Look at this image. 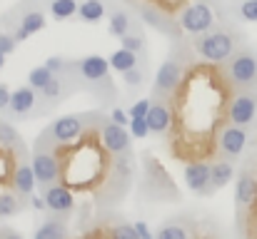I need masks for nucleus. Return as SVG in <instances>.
I'll list each match as a JSON object with an SVG mask.
<instances>
[{
  "mask_svg": "<svg viewBox=\"0 0 257 239\" xmlns=\"http://www.w3.org/2000/svg\"><path fill=\"white\" fill-rule=\"evenodd\" d=\"M240 43H242L240 33L232 30V28H225V25H215L212 30L190 38V45H192L195 55L205 63H212V65L227 63L240 50Z\"/></svg>",
  "mask_w": 257,
  "mask_h": 239,
  "instance_id": "39448f33",
  "label": "nucleus"
},
{
  "mask_svg": "<svg viewBox=\"0 0 257 239\" xmlns=\"http://www.w3.org/2000/svg\"><path fill=\"white\" fill-rule=\"evenodd\" d=\"M25 209H28V204H25V199H23L18 192H13L10 187H8V189H0V219L18 217V214L25 212Z\"/></svg>",
  "mask_w": 257,
  "mask_h": 239,
  "instance_id": "cd10ccee",
  "label": "nucleus"
},
{
  "mask_svg": "<svg viewBox=\"0 0 257 239\" xmlns=\"http://www.w3.org/2000/svg\"><path fill=\"white\" fill-rule=\"evenodd\" d=\"M40 192H43L48 214H55V217H63V219H70L73 217V212L78 207V197H75V192L68 184L55 182V184H50V187H45Z\"/></svg>",
  "mask_w": 257,
  "mask_h": 239,
  "instance_id": "dca6fc26",
  "label": "nucleus"
},
{
  "mask_svg": "<svg viewBox=\"0 0 257 239\" xmlns=\"http://www.w3.org/2000/svg\"><path fill=\"white\" fill-rule=\"evenodd\" d=\"M45 13H48V10H45V3L20 0L18 5H13L8 13L0 15V25H5V28L13 33V38L18 40V45H20V43H25L30 35H35V33H40V30L45 28V23H48Z\"/></svg>",
  "mask_w": 257,
  "mask_h": 239,
  "instance_id": "423d86ee",
  "label": "nucleus"
},
{
  "mask_svg": "<svg viewBox=\"0 0 257 239\" xmlns=\"http://www.w3.org/2000/svg\"><path fill=\"white\" fill-rule=\"evenodd\" d=\"M0 239H25L18 229L8 227V224H0Z\"/></svg>",
  "mask_w": 257,
  "mask_h": 239,
  "instance_id": "c03bdc74",
  "label": "nucleus"
},
{
  "mask_svg": "<svg viewBox=\"0 0 257 239\" xmlns=\"http://www.w3.org/2000/svg\"><path fill=\"white\" fill-rule=\"evenodd\" d=\"M0 147L28 155V150H25V142H23L20 132H18V130L13 127V122H10V120H5L3 115H0Z\"/></svg>",
  "mask_w": 257,
  "mask_h": 239,
  "instance_id": "c756f323",
  "label": "nucleus"
},
{
  "mask_svg": "<svg viewBox=\"0 0 257 239\" xmlns=\"http://www.w3.org/2000/svg\"><path fill=\"white\" fill-rule=\"evenodd\" d=\"M107 229H110V237H112V239H138L135 224H130V222H122V219L107 222Z\"/></svg>",
  "mask_w": 257,
  "mask_h": 239,
  "instance_id": "f704fd0d",
  "label": "nucleus"
},
{
  "mask_svg": "<svg viewBox=\"0 0 257 239\" xmlns=\"http://www.w3.org/2000/svg\"><path fill=\"white\" fill-rule=\"evenodd\" d=\"M192 239H207V237H200V234H197V224H195V232H192Z\"/></svg>",
  "mask_w": 257,
  "mask_h": 239,
  "instance_id": "a18cd8bd",
  "label": "nucleus"
},
{
  "mask_svg": "<svg viewBox=\"0 0 257 239\" xmlns=\"http://www.w3.org/2000/svg\"><path fill=\"white\" fill-rule=\"evenodd\" d=\"M95 117V110L92 112H73V115H63L58 120H53L38 137H35V145L33 147H55V145H70L75 142L85 127L92 122Z\"/></svg>",
  "mask_w": 257,
  "mask_h": 239,
  "instance_id": "6e6552de",
  "label": "nucleus"
},
{
  "mask_svg": "<svg viewBox=\"0 0 257 239\" xmlns=\"http://www.w3.org/2000/svg\"><path fill=\"white\" fill-rule=\"evenodd\" d=\"M247 140H250V132L247 127H240V125H225L217 135V157L230 159V162H237L242 157V152L247 150Z\"/></svg>",
  "mask_w": 257,
  "mask_h": 239,
  "instance_id": "f3484780",
  "label": "nucleus"
},
{
  "mask_svg": "<svg viewBox=\"0 0 257 239\" xmlns=\"http://www.w3.org/2000/svg\"><path fill=\"white\" fill-rule=\"evenodd\" d=\"M112 5H115L112 0H80L78 20H83L87 25H95V23H100L102 18H107V13H110Z\"/></svg>",
  "mask_w": 257,
  "mask_h": 239,
  "instance_id": "393cba45",
  "label": "nucleus"
},
{
  "mask_svg": "<svg viewBox=\"0 0 257 239\" xmlns=\"http://www.w3.org/2000/svg\"><path fill=\"white\" fill-rule=\"evenodd\" d=\"M100 137L102 145L115 155V157H133V135L127 127L115 125L105 112L100 115Z\"/></svg>",
  "mask_w": 257,
  "mask_h": 239,
  "instance_id": "f8f14e48",
  "label": "nucleus"
},
{
  "mask_svg": "<svg viewBox=\"0 0 257 239\" xmlns=\"http://www.w3.org/2000/svg\"><path fill=\"white\" fill-rule=\"evenodd\" d=\"M222 70L235 90H257V55L252 48H240L227 63H222Z\"/></svg>",
  "mask_w": 257,
  "mask_h": 239,
  "instance_id": "1a4fd4ad",
  "label": "nucleus"
},
{
  "mask_svg": "<svg viewBox=\"0 0 257 239\" xmlns=\"http://www.w3.org/2000/svg\"><path fill=\"white\" fill-rule=\"evenodd\" d=\"M148 127H150V135L158 137V140H165L168 132L172 127V107L170 100H153L150 105V112H148Z\"/></svg>",
  "mask_w": 257,
  "mask_h": 239,
  "instance_id": "a211bd4d",
  "label": "nucleus"
},
{
  "mask_svg": "<svg viewBox=\"0 0 257 239\" xmlns=\"http://www.w3.org/2000/svg\"><path fill=\"white\" fill-rule=\"evenodd\" d=\"M45 110H43V102H40V95L30 87V85H20L10 92V102H8V110L3 112L5 120H33V117H43Z\"/></svg>",
  "mask_w": 257,
  "mask_h": 239,
  "instance_id": "9b49d317",
  "label": "nucleus"
},
{
  "mask_svg": "<svg viewBox=\"0 0 257 239\" xmlns=\"http://www.w3.org/2000/svg\"><path fill=\"white\" fill-rule=\"evenodd\" d=\"M133 140H145L150 137V127H148V120L145 117H130V125H127Z\"/></svg>",
  "mask_w": 257,
  "mask_h": 239,
  "instance_id": "c9c22d12",
  "label": "nucleus"
},
{
  "mask_svg": "<svg viewBox=\"0 0 257 239\" xmlns=\"http://www.w3.org/2000/svg\"><path fill=\"white\" fill-rule=\"evenodd\" d=\"M150 105H153V97H140V100H135V102L127 107V115H130V117H148Z\"/></svg>",
  "mask_w": 257,
  "mask_h": 239,
  "instance_id": "58836bf2",
  "label": "nucleus"
},
{
  "mask_svg": "<svg viewBox=\"0 0 257 239\" xmlns=\"http://www.w3.org/2000/svg\"><path fill=\"white\" fill-rule=\"evenodd\" d=\"M30 167L35 172V179H38L40 189L60 182V159H58V155L50 147H33Z\"/></svg>",
  "mask_w": 257,
  "mask_h": 239,
  "instance_id": "4468645a",
  "label": "nucleus"
},
{
  "mask_svg": "<svg viewBox=\"0 0 257 239\" xmlns=\"http://www.w3.org/2000/svg\"><path fill=\"white\" fill-rule=\"evenodd\" d=\"M68 222H70V219H63V217L50 214L45 222L35 224L33 239H70V227H68Z\"/></svg>",
  "mask_w": 257,
  "mask_h": 239,
  "instance_id": "412c9836",
  "label": "nucleus"
},
{
  "mask_svg": "<svg viewBox=\"0 0 257 239\" xmlns=\"http://www.w3.org/2000/svg\"><path fill=\"white\" fill-rule=\"evenodd\" d=\"M10 92H13V90H10V87H8V85H5V82L0 80V115H3V112L8 110V102H10Z\"/></svg>",
  "mask_w": 257,
  "mask_h": 239,
  "instance_id": "37998d69",
  "label": "nucleus"
},
{
  "mask_svg": "<svg viewBox=\"0 0 257 239\" xmlns=\"http://www.w3.org/2000/svg\"><path fill=\"white\" fill-rule=\"evenodd\" d=\"M107 63H110V68L115 70V73H127V70H133L135 65H140V63H148V58H140V55H135L133 50H127V48H117L115 53H110V58H107Z\"/></svg>",
  "mask_w": 257,
  "mask_h": 239,
  "instance_id": "a878e982",
  "label": "nucleus"
},
{
  "mask_svg": "<svg viewBox=\"0 0 257 239\" xmlns=\"http://www.w3.org/2000/svg\"><path fill=\"white\" fill-rule=\"evenodd\" d=\"M100 110H95L92 122L85 132L70 145L50 147L60 159V182L68 184L75 197H87V207L80 209V227L90 224V207H97L102 214L125 199L133 177V157H115L100 137Z\"/></svg>",
  "mask_w": 257,
  "mask_h": 239,
  "instance_id": "f03ea898",
  "label": "nucleus"
},
{
  "mask_svg": "<svg viewBox=\"0 0 257 239\" xmlns=\"http://www.w3.org/2000/svg\"><path fill=\"white\" fill-rule=\"evenodd\" d=\"M15 48H18V40L13 38V33H10L5 25H0V53L8 58V55L15 53Z\"/></svg>",
  "mask_w": 257,
  "mask_h": 239,
  "instance_id": "4c0bfd02",
  "label": "nucleus"
},
{
  "mask_svg": "<svg viewBox=\"0 0 257 239\" xmlns=\"http://www.w3.org/2000/svg\"><path fill=\"white\" fill-rule=\"evenodd\" d=\"M257 197V177L250 169H242L237 174V182H235V204L237 209L240 207H250Z\"/></svg>",
  "mask_w": 257,
  "mask_h": 239,
  "instance_id": "4be33fe9",
  "label": "nucleus"
},
{
  "mask_svg": "<svg viewBox=\"0 0 257 239\" xmlns=\"http://www.w3.org/2000/svg\"><path fill=\"white\" fill-rule=\"evenodd\" d=\"M107 117H110L115 125H122V127H127V125H130V115H127V110H125V107H120V105H112Z\"/></svg>",
  "mask_w": 257,
  "mask_h": 239,
  "instance_id": "ea45409f",
  "label": "nucleus"
},
{
  "mask_svg": "<svg viewBox=\"0 0 257 239\" xmlns=\"http://www.w3.org/2000/svg\"><path fill=\"white\" fill-rule=\"evenodd\" d=\"M23 159H28V155L0 147V189H8V187H10L13 172H15V167H18Z\"/></svg>",
  "mask_w": 257,
  "mask_h": 239,
  "instance_id": "bb28decb",
  "label": "nucleus"
},
{
  "mask_svg": "<svg viewBox=\"0 0 257 239\" xmlns=\"http://www.w3.org/2000/svg\"><path fill=\"white\" fill-rule=\"evenodd\" d=\"M80 232H83V234H80V237H75V239H112L110 237V229H107V222L102 219V214H100L97 219H92L90 224L80 227Z\"/></svg>",
  "mask_w": 257,
  "mask_h": 239,
  "instance_id": "72a5a7b5",
  "label": "nucleus"
},
{
  "mask_svg": "<svg viewBox=\"0 0 257 239\" xmlns=\"http://www.w3.org/2000/svg\"><path fill=\"white\" fill-rule=\"evenodd\" d=\"M28 209H33V212H38V214H45L48 212V207H45V199H43V194H30L28 197Z\"/></svg>",
  "mask_w": 257,
  "mask_h": 239,
  "instance_id": "a19ab883",
  "label": "nucleus"
},
{
  "mask_svg": "<svg viewBox=\"0 0 257 239\" xmlns=\"http://www.w3.org/2000/svg\"><path fill=\"white\" fill-rule=\"evenodd\" d=\"M120 45L127 48V50H133L140 58H148V40H145V33L143 30H133L125 38H120Z\"/></svg>",
  "mask_w": 257,
  "mask_h": 239,
  "instance_id": "2f4dec72",
  "label": "nucleus"
},
{
  "mask_svg": "<svg viewBox=\"0 0 257 239\" xmlns=\"http://www.w3.org/2000/svg\"><path fill=\"white\" fill-rule=\"evenodd\" d=\"M172 40L175 43L170 48V55H168V60H163V65L158 68L155 80H153V90H150L153 100H170V95L177 90V85L185 78L187 65L197 58L192 45H190V40H185L180 35L172 38Z\"/></svg>",
  "mask_w": 257,
  "mask_h": 239,
  "instance_id": "20e7f679",
  "label": "nucleus"
},
{
  "mask_svg": "<svg viewBox=\"0 0 257 239\" xmlns=\"http://www.w3.org/2000/svg\"><path fill=\"white\" fill-rule=\"evenodd\" d=\"M43 3H45L48 15L58 23L73 20L78 15V8H80V0H43Z\"/></svg>",
  "mask_w": 257,
  "mask_h": 239,
  "instance_id": "c85d7f7f",
  "label": "nucleus"
},
{
  "mask_svg": "<svg viewBox=\"0 0 257 239\" xmlns=\"http://www.w3.org/2000/svg\"><path fill=\"white\" fill-rule=\"evenodd\" d=\"M215 25H217V15H215V10H212V5L207 0L187 3L177 13V28H180V33H187L190 38L192 35H202V33L212 30Z\"/></svg>",
  "mask_w": 257,
  "mask_h": 239,
  "instance_id": "9d476101",
  "label": "nucleus"
},
{
  "mask_svg": "<svg viewBox=\"0 0 257 239\" xmlns=\"http://www.w3.org/2000/svg\"><path fill=\"white\" fill-rule=\"evenodd\" d=\"M210 179H212V187L215 189H225L232 179H237V169H235V162L222 157H215L210 162Z\"/></svg>",
  "mask_w": 257,
  "mask_h": 239,
  "instance_id": "b1692460",
  "label": "nucleus"
},
{
  "mask_svg": "<svg viewBox=\"0 0 257 239\" xmlns=\"http://www.w3.org/2000/svg\"><path fill=\"white\" fill-rule=\"evenodd\" d=\"M35 187H38V179H35V172H33V167H30V162L28 159H23L18 167H15V172H13V179H10V189L13 192H18L23 199H25V204H28V197L35 192Z\"/></svg>",
  "mask_w": 257,
  "mask_h": 239,
  "instance_id": "aec40b11",
  "label": "nucleus"
},
{
  "mask_svg": "<svg viewBox=\"0 0 257 239\" xmlns=\"http://www.w3.org/2000/svg\"><path fill=\"white\" fill-rule=\"evenodd\" d=\"M122 85H125V90L127 92H140L145 85H148V63H140V65H135L133 70H127V73H122Z\"/></svg>",
  "mask_w": 257,
  "mask_h": 239,
  "instance_id": "7c9ffc66",
  "label": "nucleus"
},
{
  "mask_svg": "<svg viewBox=\"0 0 257 239\" xmlns=\"http://www.w3.org/2000/svg\"><path fill=\"white\" fill-rule=\"evenodd\" d=\"M192 232H195L192 222H185V217H172L158 227L155 239H192Z\"/></svg>",
  "mask_w": 257,
  "mask_h": 239,
  "instance_id": "5701e85b",
  "label": "nucleus"
},
{
  "mask_svg": "<svg viewBox=\"0 0 257 239\" xmlns=\"http://www.w3.org/2000/svg\"><path fill=\"white\" fill-rule=\"evenodd\" d=\"M53 80H55V73H50V70L45 68V63H43V65H38V68H33V70L28 73V85H30L35 92L45 90Z\"/></svg>",
  "mask_w": 257,
  "mask_h": 239,
  "instance_id": "473e14b6",
  "label": "nucleus"
},
{
  "mask_svg": "<svg viewBox=\"0 0 257 239\" xmlns=\"http://www.w3.org/2000/svg\"><path fill=\"white\" fill-rule=\"evenodd\" d=\"M140 197L148 202H177L180 189L172 182L170 172L163 167V162L145 152L143 155V177H140Z\"/></svg>",
  "mask_w": 257,
  "mask_h": 239,
  "instance_id": "0eeeda50",
  "label": "nucleus"
},
{
  "mask_svg": "<svg viewBox=\"0 0 257 239\" xmlns=\"http://www.w3.org/2000/svg\"><path fill=\"white\" fill-rule=\"evenodd\" d=\"M257 120V90H235L230 107H227V122L240 127H252Z\"/></svg>",
  "mask_w": 257,
  "mask_h": 239,
  "instance_id": "ddd939ff",
  "label": "nucleus"
},
{
  "mask_svg": "<svg viewBox=\"0 0 257 239\" xmlns=\"http://www.w3.org/2000/svg\"><path fill=\"white\" fill-rule=\"evenodd\" d=\"M3 68H5V55L0 53V70H3Z\"/></svg>",
  "mask_w": 257,
  "mask_h": 239,
  "instance_id": "49530a36",
  "label": "nucleus"
},
{
  "mask_svg": "<svg viewBox=\"0 0 257 239\" xmlns=\"http://www.w3.org/2000/svg\"><path fill=\"white\" fill-rule=\"evenodd\" d=\"M237 18L247 20V23H257V0H240L237 3Z\"/></svg>",
  "mask_w": 257,
  "mask_h": 239,
  "instance_id": "e433bc0d",
  "label": "nucleus"
},
{
  "mask_svg": "<svg viewBox=\"0 0 257 239\" xmlns=\"http://www.w3.org/2000/svg\"><path fill=\"white\" fill-rule=\"evenodd\" d=\"M135 224V232H138V239H155L153 234V229H150V224L145 222V219H138V222H133Z\"/></svg>",
  "mask_w": 257,
  "mask_h": 239,
  "instance_id": "79ce46f5",
  "label": "nucleus"
},
{
  "mask_svg": "<svg viewBox=\"0 0 257 239\" xmlns=\"http://www.w3.org/2000/svg\"><path fill=\"white\" fill-rule=\"evenodd\" d=\"M235 87L222 65L195 58L185 78L170 95L172 127L165 137L168 152L177 162L217 157V135L227 125V107Z\"/></svg>",
  "mask_w": 257,
  "mask_h": 239,
  "instance_id": "f257e3e1",
  "label": "nucleus"
},
{
  "mask_svg": "<svg viewBox=\"0 0 257 239\" xmlns=\"http://www.w3.org/2000/svg\"><path fill=\"white\" fill-rule=\"evenodd\" d=\"M70 82L75 85V90L90 92L102 107H112L120 97V90L112 80V68L102 55H85L73 60Z\"/></svg>",
  "mask_w": 257,
  "mask_h": 239,
  "instance_id": "7ed1b4c3",
  "label": "nucleus"
},
{
  "mask_svg": "<svg viewBox=\"0 0 257 239\" xmlns=\"http://www.w3.org/2000/svg\"><path fill=\"white\" fill-rule=\"evenodd\" d=\"M182 182L195 197H212L217 189L210 179V159H192L182 167Z\"/></svg>",
  "mask_w": 257,
  "mask_h": 239,
  "instance_id": "2eb2a0df",
  "label": "nucleus"
},
{
  "mask_svg": "<svg viewBox=\"0 0 257 239\" xmlns=\"http://www.w3.org/2000/svg\"><path fill=\"white\" fill-rule=\"evenodd\" d=\"M133 30H143V20L133 18L130 10H125L122 5H112L110 13H107V33L120 40Z\"/></svg>",
  "mask_w": 257,
  "mask_h": 239,
  "instance_id": "6ab92c4d",
  "label": "nucleus"
}]
</instances>
